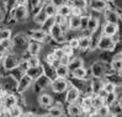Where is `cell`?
<instances>
[{"label": "cell", "mask_w": 122, "mask_h": 117, "mask_svg": "<svg viewBox=\"0 0 122 117\" xmlns=\"http://www.w3.org/2000/svg\"><path fill=\"white\" fill-rule=\"evenodd\" d=\"M3 63V68L5 70H8V71H11L14 69H17L20 67V58L16 56V54H14V53H8V54H5L4 57V59L1 61Z\"/></svg>", "instance_id": "6da1fadb"}, {"label": "cell", "mask_w": 122, "mask_h": 117, "mask_svg": "<svg viewBox=\"0 0 122 117\" xmlns=\"http://www.w3.org/2000/svg\"><path fill=\"white\" fill-rule=\"evenodd\" d=\"M97 48L100 51H105V52H111L116 48V41H113L111 36H106L102 33L97 42Z\"/></svg>", "instance_id": "7a4b0ae2"}, {"label": "cell", "mask_w": 122, "mask_h": 117, "mask_svg": "<svg viewBox=\"0 0 122 117\" xmlns=\"http://www.w3.org/2000/svg\"><path fill=\"white\" fill-rule=\"evenodd\" d=\"M51 87H52V91H53V92L62 94V92H64V91L68 90L69 84H68V80H67L66 78H59V76H57L54 80H52Z\"/></svg>", "instance_id": "3957f363"}, {"label": "cell", "mask_w": 122, "mask_h": 117, "mask_svg": "<svg viewBox=\"0 0 122 117\" xmlns=\"http://www.w3.org/2000/svg\"><path fill=\"white\" fill-rule=\"evenodd\" d=\"M49 35H51V37L57 43H64V41H66V32L63 31L62 26H59L58 24H56V22L51 27V30H49Z\"/></svg>", "instance_id": "277c9868"}, {"label": "cell", "mask_w": 122, "mask_h": 117, "mask_svg": "<svg viewBox=\"0 0 122 117\" xmlns=\"http://www.w3.org/2000/svg\"><path fill=\"white\" fill-rule=\"evenodd\" d=\"M32 81H33V79L28 75V74H26V73H25V74L19 79V83H17V86H16V91H17L19 94L25 92L28 87L31 86Z\"/></svg>", "instance_id": "5b68a950"}, {"label": "cell", "mask_w": 122, "mask_h": 117, "mask_svg": "<svg viewBox=\"0 0 122 117\" xmlns=\"http://www.w3.org/2000/svg\"><path fill=\"white\" fill-rule=\"evenodd\" d=\"M28 16V10L26 5H16L12 9V19L16 21H24Z\"/></svg>", "instance_id": "8992f818"}, {"label": "cell", "mask_w": 122, "mask_h": 117, "mask_svg": "<svg viewBox=\"0 0 122 117\" xmlns=\"http://www.w3.org/2000/svg\"><path fill=\"white\" fill-rule=\"evenodd\" d=\"M80 97V89L76 87L75 85L68 87L67 90V94H66V101L67 104H75L78 101V99Z\"/></svg>", "instance_id": "52a82bcc"}, {"label": "cell", "mask_w": 122, "mask_h": 117, "mask_svg": "<svg viewBox=\"0 0 122 117\" xmlns=\"http://www.w3.org/2000/svg\"><path fill=\"white\" fill-rule=\"evenodd\" d=\"M91 73L95 78H102L106 74V65L102 62H95L91 65Z\"/></svg>", "instance_id": "ba28073f"}, {"label": "cell", "mask_w": 122, "mask_h": 117, "mask_svg": "<svg viewBox=\"0 0 122 117\" xmlns=\"http://www.w3.org/2000/svg\"><path fill=\"white\" fill-rule=\"evenodd\" d=\"M104 17L106 20V22H113V24H117L118 20H120V15L117 11H115L112 9L106 8L104 11Z\"/></svg>", "instance_id": "9c48e42d"}, {"label": "cell", "mask_w": 122, "mask_h": 117, "mask_svg": "<svg viewBox=\"0 0 122 117\" xmlns=\"http://www.w3.org/2000/svg\"><path fill=\"white\" fill-rule=\"evenodd\" d=\"M30 38L38 41V42H45L47 38V31L43 30V28H40V30H32L30 32Z\"/></svg>", "instance_id": "30bf717a"}, {"label": "cell", "mask_w": 122, "mask_h": 117, "mask_svg": "<svg viewBox=\"0 0 122 117\" xmlns=\"http://www.w3.org/2000/svg\"><path fill=\"white\" fill-rule=\"evenodd\" d=\"M118 32V25L113 22H106L105 26L102 27V33L106 36H111L113 37Z\"/></svg>", "instance_id": "8fae6325"}, {"label": "cell", "mask_w": 122, "mask_h": 117, "mask_svg": "<svg viewBox=\"0 0 122 117\" xmlns=\"http://www.w3.org/2000/svg\"><path fill=\"white\" fill-rule=\"evenodd\" d=\"M38 104L42 107H51L53 104V97L48 92H41L38 96Z\"/></svg>", "instance_id": "7c38bea8"}, {"label": "cell", "mask_w": 122, "mask_h": 117, "mask_svg": "<svg viewBox=\"0 0 122 117\" xmlns=\"http://www.w3.org/2000/svg\"><path fill=\"white\" fill-rule=\"evenodd\" d=\"M26 74H28L33 80H37L41 75L45 74V67H42V65H40V67H30V69L26 71Z\"/></svg>", "instance_id": "4fadbf2b"}, {"label": "cell", "mask_w": 122, "mask_h": 117, "mask_svg": "<svg viewBox=\"0 0 122 117\" xmlns=\"http://www.w3.org/2000/svg\"><path fill=\"white\" fill-rule=\"evenodd\" d=\"M1 102H3V106L6 108V111H8L10 107L17 105V97L12 94H8V95H5V97L3 99Z\"/></svg>", "instance_id": "5bb4252c"}, {"label": "cell", "mask_w": 122, "mask_h": 117, "mask_svg": "<svg viewBox=\"0 0 122 117\" xmlns=\"http://www.w3.org/2000/svg\"><path fill=\"white\" fill-rule=\"evenodd\" d=\"M40 51H41V42L35 41V40H31V42H28L27 52L30 56H38Z\"/></svg>", "instance_id": "9a60e30c"}, {"label": "cell", "mask_w": 122, "mask_h": 117, "mask_svg": "<svg viewBox=\"0 0 122 117\" xmlns=\"http://www.w3.org/2000/svg\"><path fill=\"white\" fill-rule=\"evenodd\" d=\"M68 24H69L70 30H79V28H81V16L70 15V17L68 20Z\"/></svg>", "instance_id": "2e32d148"}, {"label": "cell", "mask_w": 122, "mask_h": 117, "mask_svg": "<svg viewBox=\"0 0 122 117\" xmlns=\"http://www.w3.org/2000/svg\"><path fill=\"white\" fill-rule=\"evenodd\" d=\"M48 19H49V16H48L47 11L45 10V8H42V9H40V11L36 12V15H35V22L38 24V25H43Z\"/></svg>", "instance_id": "e0dca14e"}, {"label": "cell", "mask_w": 122, "mask_h": 117, "mask_svg": "<svg viewBox=\"0 0 122 117\" xmlns=\"http://www.w3.org/2000/svg\"><path fill=\"white\" fill-rule=\"evenodd\" d=\"M90 8L94 10V11H97V12L105 11V9L107 8L106 0H91Z\"/></svg>", "instance_id": "ac0fdd59"}, {"label": "cell", "mask_w": 122, "mask_h": 117, "mask_svg": "<svg viewBox=\"0 0 122 117\" xmlns=\"http://www.w3.org/2000/svg\"><path fill=\"white\" fill-rule=\"evenodd\" d=\"M91 47V37H89V36H80L79 37V48H80L83 52H85V51H88L89 48Z\"/></svg>", "instance_id": "d6986e66"}, {"label": "cell", "mask_w": 122, "mask_h": 117, "mask_svg": "<svg viewBox=\"0 0 122 117\" xmlns=\"http://www.w3.org/2000/svg\"><path fill=\"white\" fill-rule=\"evenodd\" d=\"M104 89V81L101 78H95L91 81V91L94 95H99V92Z\"/></svg>", "instance_id": "ffe728a7"}, {"label": "cell", "mask_w": 122, "mask_h": 117, "mask_svg": "<svg viewBox=\"0 0 122 117\" xmlns=\"http://www.w3.org/2000/svg\"><path fill=\"white\" fill-rule=\"evenodd\" d=\"M56 73H57V76H59V78H67L70 73V70L68 68V64L59 63L56 67Z\"/></svg>", "instance_id": "44dd1931"}, {"label": "cell", "mask_w": 122, "mask_h": 117, "mask_svg": "<svg viewBox=\"0 0 122 117\" xmlns=\"http://www.w3.org/2000/svg\"><path fill=\"white\" fill-rule=\"evenodd\" d=\"M68 113L70 117H79L83 115L81 106H79L76 104H69L68 105Z\"/></svg>", "instance_id": "7402d4cb"}, {"label": "cell", "mask_w": 122, "mask_h": 117, "mask_svg": "<svg viewBox=\"0 0 122 117\" xmlns=\"http://www.w3.org/2000/svg\"><path fill=\"white\" fill-rule=\"evenodd\" d=\"M81 67H84V61L80 57H75V58H73V59H70V62L68 63V68H69L70 73L74 71L78 68H81Z\"/></svg>", "instance_id": "603a6c76"}, {"label": "cell", "mask_w": 122, "mask_h": 117, "mask_svg": "<svg viewBox=\"0 0 122 117\" xmlns=\"http://www.w3.org/2000/svg\"><path fill=\"white\" fill-rule=\"evenodd\" d=\"M91 108H92V96H85V97H83V100H81L83 113L86 115Z\"/></svg>", "instance_id": "cb8c5ba5"}, {"label": "cell", "mask_w": 122, "mask_h": 117, "mask_svg": "<svg viewBox=\"0 0 122 117\" xmlns=\"http://www.w3.org/2000/svg\"><path fill=\"white\" fill-rule=\"evenodd\" d=\"M111 69L115 73H118V74L122 71V57L121 56L115 57L111 61Z\"/></svg>", "instance_id": "d4e9b609"}, {"label": "cell", "mask_w": 122, "mask_h": 117, "mask_svg": "<svg viewBox=\"0 0 122 117\" xmlns=\"http://www.w3.org/2000/svg\"><path fill=\"white\" fill-rule=\"evenodd\" d=\"M8 115L9 117H22L24 116V111H22V107L15 105L8 110Z\"/></svg>", "instance_id": "484cf974"}, {"label": "cell", "mask_w": 122, "mask_h": 117, "mask_svg": "<svg viewBox=\"0 0 122 117\" xmlns=\"http://www.w3.org/2000/svg\"><path fill=\"white\" fill-rule=\"evenodd\" d=\"M36 83H37V85L40 86V87H42V89H45L46 86H51V84H52V80H51V78H49L48 75H46V74H43V75H41L37 80H36Z\"/></svg>", "instance_id": "4316f807"}, {"label": "cell", "mask_w": 122, "mask_h": 117, "mask_svg": "<svg viewBox=\"0 0 122 117\" xmlns=\"http://www.w3.org/2000/svg\"><path fill=\"white\" fill-rule=\"evenodd\" d=\"M70 74H71V76H73L74 79H78V80H84L85 78H86L88 71H86V69H85L84 67H81V68L75 69L74 71H71Z\"/></svg>", "instance_id": "83f0119b"}, {"label": "cell", "mask_w": 122, "mask_h": 117, "mask_svg": "<svg viewBox=\"0 0 122 117\" xmlns=\"http://www.w3.org/2000/svg\"><path fill=\"white\" fill-rule=\"evenodd\" d=\"M27 36L26 35H22V33H20L17 36H15V38H14V47L15 46H20V47H22V46H26L28 41H27Z\"/></svg>", "instance_id": "f1b7e54d"}, {"label": "cell", "mask_w": 122, "mask_h": 117, "mask_svg": "<svg viewBox=\"0 0 122 117\" xmlns=\"http://www.w3.org/2000/svg\"><path fill=\"white\" fill-rule=\"evenodd\" d=\"M45 10L47 11L49 17H54L57 14H58V6H57L54 3H49L45 6Z\"/></svg>", "instance_id": "f546056e"}, {"label": "cell", "mask_w": 122, "mask_h": 117, "mask_svg": "<svg viewBox=\"0 0 122 117\" xmlns=\"http://www.w3.org/2000/svg\"><path fill=\"white\" fill-rule=\"evenodd\" d=\"M105 104H106V100H105V97L101 96V95H94V96H92V107L100 108Z\"/></svg>", "instance_id": "4dcf8cb0"}, {"label": "cell", "mask_w": 122, "mask_h": 117, "mask_svg": "<svg viewBox=\"0 0 122 117\" xmlns=\"http://www.w3.org/2000/svg\"><path fill=\"white\" fill-rule=\"evenodd\" d=\"M58 14H61V15L66 16V17L70 16V15H71V6H69V5H67V4L59 5V6H58Z\"/></svg>", "instance_id": "1f68e13d"}, {"label": "cell", "mask_w": 122, "mask_h": 117, "mask_svg": "<svg viewBox=\"0 0 122 117\" xmlns=\"http://www.w3.org/2000/svg\"><path fill=\"white\" fill-rule=\"evenodd\" d=\"M97 27H99V19L90 16V20H89V24H88V28H86V30L92 33V32H95L97 30Z\"/></svg>", "instance_id": "d6a6232c"}, {"label": "cell", "mask_w": 122, "mask_h": 117, "mask_svg": "<svg viewBox=\"0 0 122 117\" xmlns=\"http://www.w3.org/2000/svg\"><path fill=\"white\" fill-rule=\"evenodd\" d=\"M116 89H117V85L115 84L113 81H111V80H109V81H105V83H104V90H105L107 94L116 92Z\"/></svg>", "instance_id": "836d02e7"}, {"label": "cell", "mask_w": 122, "mask_h": 117, "mask_svg": "<svg viewBox=\"0 0 122 117\" xmlns=\"http://www.w3.org/2000/svg\"><path fill=\"white\" fill-rule=\"evenodd\" d=\"M97 115L100 117H107V116H110L111 115V107L107 105V104H105L104 106L97 108Z\"/></svg>", "instance_id": "e575fe53"}, {"label": "cell", "mask_w": 122, "mask_h": 117, "mask_svg": "<svg viewBox=\"0 0 122 117\" xmlns=\"http://www.w3.org/2000/svg\"><path fill=\"white\" fill-rule=\"evenodd\" d=\"M11 38V30L9 28H0V42Z\"/></svg>", "instance_id": "d590c367"}, {"label": "cell", "mask_w": 122, "mask_h": 117, "mask_svg": "<svg viewBox=\"0 0 122 117\" xmlns=\"http://www.w3.org/2000/svg\"><path fill=\"white\" fill-rule=\"evenodd\" d=\"M27 61L30 63V67H40L41 65V61H40L38 56H30Z\"/></svg>", "instance_id": "8d00e7d4"}, {"label": "cell", "mask_w": 122, "mask_h": 117, "mask_svg": "<svg viewBox=\"0 0 122 117\" xmlns=\"http://www.w3.org/2000/svg\"><path fill=\"white\" fill-rule=\"evenodd\" d=\"M117 94L116 92H112V94H107V96L105 97V100H106V104L109 105V106H111L112 104H115V102L117 101Z\"/></svg>", "instance_id": "74e56055"}, {"label": "cell", "mask_w": 122, "mask_h": 117, "mask_svg": "<svg viewBox=\"0 0 122 117\" xmlns=\"http://www.w3.org/2000/svg\"><path fill=\"white\" fill-rule=\"evenodd\" d=\"M49 112H51L54 117H62L63 116V110L61 107H57V106H53L49 108Z\"/></svg>", "instance_id": "f35d334b"}, {"label": "cell", "mask_w": 122, "mask_h": 117, "mask_svg": "<svg viewBox=\"0 0 122 117\" xmlns=\"http://www.w3.org/2000/svg\"><path fill=\"white\" fill-rule=\"evenodd\" d=\"M56 62H58V61L56 59V57H54L53 52L46 56V63H47L48 65H53V67H54V63H56Z\"/></svg>", "instance_id": "ab89813d"}, {"label": "cell", "mask_w": 122, "mask_h": 117, "mask_svg": "<svg viewBox=\"0 0 122 117\" xmlns=\"http://www.w3.org/2000/svg\"><path fill=\"white\" fill-rule=\"evenodd\" d=\"M53 54H54V57H56V59L58 61L59 63H61V59H62V58L66 56L62 48H57V49H54V51H53Z\"/></svg>", "instance_id": "60d3db41"}, {"label": "cell", "mask_w": 122, "mask_h": 117, "mask_svg": "<svg viewBox=\"0 0 122 117\" xmlns=\"http://www.w3.org/2000/svg\"><path fill=\"white\" fill-rule=\"evenodd\" d=\"M20 69H21V71L22 73H26L28 69H30V63H28V61H22L20 63V67H19Z\"/></svg>", "instance_id": "b9f144b4"}, {"label": "cell", "mask_w": 122, "mask_h": 117, "mask_svg": "<svg viewBox=\"0 0 122 117\" xmlns=\"http://www.w3.org/2000/svg\"><path fill=\"white\" fill-rule=\"evenodd\" d=\"M69 46L73 48L74 51H75L76 48H79V38H76V37H75V38H74V37L70 38V40H69Z\"/></svg>", "instance_id": "7bdbcfd3"}, {"label": "cell", "mask_w": 122, "mask_h": 117, "mask_svg": "<svg viewBox=\"0 0 122 117\" xmlns=\"http://www.w3.org/2000/svg\"><path fill=\"white\" fill-rule=\"evenodd\" d=\"M62 49H63V52H64V54H66V56H68V57H70L71 54L74 53V49H73V48H71V47L69 46V43H68L67 46H64V47H63Z\"/></svg>", "instance_id": "ee69618b"}, {"label": "cell", "mask_w": 122, "mask_h": 117, "mask_svg": "<svg viewBox=\"0 0 122 117\" xmlns=\"http://www.w3.org/2000/svg\"><path fill=\"white\" fill-rule=\"evenodd\" d=\"M89 20H90V16H84L81 15V28H88V24H89Z\"/></svg>", "instance_id": "f6af8a7d"}, {"label": "cell", "mask_w": 122, "mask_h": 117, "mask_svg": "<svg viewBox=\"0 0 122 117\" xmlns=\"http://www.w3.org/2000/svg\"><path fill=\"white\" fill-rule=\"evenodd\" d=\"M83 9H79L76 8V6H71V15H79V16H81L83 15Z\"/></svg>", "instance_id": "bcb514c9"}, {"label": "cell", "mask_w": 122, "mask_h": 117, "mask_svg": "<svg viewBox=\"0 0 122 117\" xmlns=\"http://www.w3.org/2000/svg\"><path fill=\"white\" fill-rule=\"evenodd\" d=\"M31 4L33 8H37V6L41 5V0H31Z\"/></svg>", "instance_id": "7dc6e473"}, {"label": "cell", "mask_w": 122, "mask_h": 117, "mask_svg": "<svg viewBox=\"0 0 122 117\" xmlns=\"http://www.w3.org/2000/svg\"><path fill=\"white\" fill-rule=\"evenodd\" d=\"M5 19V12H4V10L3 9H0V22Z\"/></svg>", "instance_id": "c3c4849f"}, {"label": "cell", "mask_w": 122, "mask_h": 117, "mask_svg": "<svg viewBox=\"0 0 122 117\" xmlns=\"http://www.w3.org/2000/svg\"><path fill=\"white\" fill-rule=\"evenodd\" d=\"M40 117H54V116H53V115H52L51 112H49V111H48L47 113H43V115H41Z\"/></svg>", "instance_id": "681fc988"}, {"label": "cell", "mask_w": 122, "mask_h": 117, "mask_svg": "<svg viewBox=\"0 0 122 117\" xmlns=\"http://www.w3.org/2000/svg\"><path fill=\"white\" fill-rule=\"evenodd\" d=\"M117 104L122 107V95H120V96L117 97Z\"/></svg>", "instance_id": "f907efd6"}, {"label": "cell", "mask_w": 122, "mask_h": 117, "mask_svg": "<svg viewBox=\"0 0 122 117\" xmlns=\"http://www.w3.org/2000/svg\"><path fill=\"white\" fill-rule=\"evenodd\" d=\"M4 57H5V53L4 52H0V62L4 59Z\"/></svg>", "instance_id": "816d5d0a"}, {"label": "cell", "mask_w": 122, "mask_h": 117, "mask_svg": "<svg viewBox=\"0 0 122 117\" xmlns=\"http://www.w3.org/2000/svg\"><path fill=\"white\" fill-rule=\"evenodd\" d=\"M117 12H118V15H120V21L122 22V10H117Z\"/></svg>", "instance_id": "f5cc1de1"}, {"label": "cell", "mask_w": 122, "mask_h": 117, "mask_svg": "<svg viewBox=\"0 0 122 117\" xmlns=\"http://www.w3.org/2000/svg\"><path fill=\"white\" fill-rule=\"evenodd\" d=\"M67 1H68V3L70 4V5H73V4H74V3L76 1V0H67Z\"/></svg>", "instance_id": "db71d44e"}, {"label": "cell", "mask_w": 122, "mask_h": 117, "mask_svg": "<svg viewBox=\"0 0 122 117\" xmlns=\"http://www.w3.org/2000/svg\"><path fill=\"white\" fill-rule=\"evenodd\" d=\"M120 75H121V78H122V71H121V73H120Z\"/></svg>", "instance_id": "11a10c76"}, {"label": "cell", "mask_w": 122, "mask_h": 117, "mask_svg": "<svg viewBox=\"0 0 122 117\" xmlns=\"http://www.w3.org/2000/svg\"><path fill=\"white\" fill-rule=\"evenodd\" d=\"M120 56H121V57H122V52H121V54H120Z\"/></svg>", "instance_id": "9f6ffc18"}]
</instances>
